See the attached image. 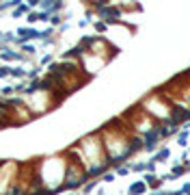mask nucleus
<instances>
[{"mask_svg": "<svg viewBox=\"0 0 190 195\" xmlns=\"http://www.w3.org/2000/svg\"><path fill=\"white\" fill-rule=\"evenodd\" d=\"M117 173H119V176H128L130 169H128V167H119V169H117Z\"/></svg>", "mask_w": 190, "mask_h": 195, "instance_id": "1a4fd4ad", "label": "nucleus"}, {"mask_svg": "<svg viewBox=\"0 0 190 195\" xmlns=\"http://www.w3.org/2000/svg\"><path fill=\"white\" fill-rule=\"evenodd\" d=\"M99 17H102V20H106V24H117L121 20V9L119 7H104L102 11H99Z\"/></svg>", "mask_w": 190, "mask_h": 195, "instance_id": "f03ea898", "label": "nucleus"}, {"mask_svg": "<svg viewBox=\"0 0 190 195\" xmlns=\"http://www.w3.org/2000/svg\"><path fill=\"white\" fill-rule=\"evenodd\" d=\"M50 22H52V24H58V22H61V15H52Z\"/></svg>", "mask_w": 190, "mask_h": 195, "instance_id": "ddd939ff", "label": "nucleus"}, {"mask_svg": "<svg viewBox=\"0 0 190 195\" xmlns=\"http://www.w3.org/2000/svg\"><path fill=\"white\" fill-rule=\"evenodd\" d=\"M24 11H28V7H24V4H20V7H17L15 9V11H13V17H20Z\"/></svg>", "mask_w": 190, "mask_h": 195, "instance_id": "0eeeda50", "label": "nucleus"}, {"mask_svg": "<svg viewBox=\"0 0 190 195\" xmlns=\"http://www.w3.org/2000/svg\"><path fill=\"white\" fill-rule=\"evenodd\" d=\"M104 180H106V182H112V180H115V173H106Z\"/></svg>", "mask_w": 190, "mask_h": 195, "instance_id": "4468645a", "label": "nucleus"}, {"mask_svg": "<svg viewBox=\"0 0 190 195\" xmlns=\"http://www.w3.org/2000/svg\"><path fill=\"white\" fill-rule=\"evenodd\" d=\"M0 39H2V35H0Z\"/></svg>", "mask_w": 190, "mask_h": 195, "instance_id": "f3484780", "label": "nucleus"}, {"mask_svg": "<svg viewBox=\"0 0 190 195\" xmlns=\"http://www.w3.org/2000/svg\"><path fill=\"white\" fill-rule=\"evenodd\" d=\"M9 74H11V69H7V67H0V76H2V78H4V76H9Z\"/></svg>", "mask_w": 190, "mask_h": 195, "instance_id": "9b49d317", "label": "nucleus"}, {"mask_svg": "<svg viewBox=\"0 0 190 195\" xmlns=\"http://www.w3.org/2000/svg\"><path fill=\"white\" fill-rule=\"evenodd\" d=\"M39 2H41V0H39Z\"/></svg>", "mask_w": 190, "mask_h": 195, "instance_id": "a211bd4d", "label": "nucleus"}, {"mask_svg": "<svg viewBox=\"0 0 190 195\" xmlns=\"http://www.w3.org/2000/svg\"><path fill=\"white\" fill-rule=\"evenodd\" d=\"M24 52H26V54H33L35 48H33V46H24Z\"/></svg>", "mask_w": 190, "mask_h": 195, "instance_id": "2eb2a0df", "label": "nucleus"}, {"mask_svg": "<svg viewBox=\"0 0 190 195\" xmlns=\"http://www.w3.org/2000/svg\"><path fill=\"white\" fill-rule=\"evenodd\" d=\"M95 28H97V33H104V31L108 28V24H106V22H97V24H95Z\"/></svg>", "mask_w": 190, "mask_h": 195, "instance_id": "6e6552de", "label": "nucleus"}, {"mask_svg": "<svg viewBox=\"0 0 190 195\" xmlns=\"http://www.w3.org/2000/svg\"><path fill=\"white\" fill-rule=\"evenodd\" d=\"M39 20V13H30L28 15V22H37Z\"/></svg>", "mask_w": 190, "mask_h": 195, "instance_id": "f8f14e48", "label": "nucleus"}, {"mask_svg": "<svg viewBox=\"0 0 190 195\" xmlns=\"http://www.w3.org/2000/svg\"><path fill=\"white\" fill-rule=\"evenodd\" d=\"M145 191H147V182H145V180H138V182H134L132 187L128 189V193H130V195H143Z\"/></svg>", "mask_w": 190, "mask_h": 195, "instance_id": "20e7f679", "label": "nucleus"}, {"mask_svg": "<svg viewBox=\"0 0 190 195\" xmlns=\"http://www.w3.org/2000/svg\"><path fill=\"white\" fill-rule=\"evenodd\" d=\"M188 137H190L188 132H179V134H177V143H179V145H188V141H190Z\"/></svg>", "mask_w": 190, "mask_h": 195, "instance_id": "423d86ee", "label": "nucleus"}, {"mask_svg": "<svg viewBox=\"0 0 190 195\" xmlns=\"http://www.w3.org/2000/svg\"><path fill=\"white\" fill-rule=\"evenodd\" d=\"M0 59H4V61H17V59H22V54H17V52H2L0 54Z\"/></svg>", "mask_w": 190, "mask_h": 195, "instance_id": "39448f33", "label": "nucleus"}, {"mask_svg": "<svg viewBox=\"0 0 190 195\" xmlns=\"http://www.w3.org/2000/svg\"><path fill=\"white\" fill-rule=\"evenodd\" d=\"M140 106L147 111V113L156 119V122H171V102L160 93V91H153L140 102Z\"/></svg>", "mask_w": 190, "mask_h": 195, "instance_id": "f257e3e1", "label": "nucleus"}, {"mask_svg": "<svg viewBox=\"0 0 190 195\" xmlns=\"http://www.w3.org/2000/svg\"><path fill=\"white\" fill-rule=\"evenodd\" d=\"M17 33H20V39H17L20 43L26 41V39H41V33L35 31V28H20Z\"/></svg>", "mask_w": 190, "mask_h": 195, "instance_id": "7ed1b4c3", "label": "nucleus"}, {"mask_svg": "<svg viewBox=\"0 0 190 195\" xmlns=\"http://www.w3.org/2000/svg\"><path fill=\"white\" fill-rule=\"evenodd\" d=\"M11 74H13V76H17V78H22V76H24V69H11Z\"/></svg>", "mask_w": 190, "mask_h": 195, "instance_id": "9d476101", "label": "nucleus"}, {"mask_svg": "<svg viewBox=\"0 0 190 195\" xmlns=\"http://www.w3.org/2000/svg\"><path fill=\"white\" fill-rule=\"evenodd\" d=\"M28 4H30V7H35V4H39V0H28Z\"/></svg>", "mask_w": 190, "mask_h": 195, "instance_id": "dca6fc26", "label": "nucleus"}]
</instances>
